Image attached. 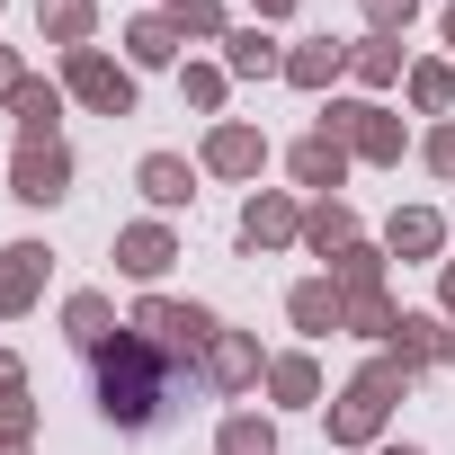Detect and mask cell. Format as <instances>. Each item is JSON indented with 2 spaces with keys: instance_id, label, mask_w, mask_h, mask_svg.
Returning <instances> with one entry per match:
<instances>
[{
  "instance_id": "ba28073f",
  "label": "cell",
  "mask_w": 455,
  "mask_h": 455,
  "mask_svg": "<svg viewBox=\"0 0 455 455\" xmlns=\"http://www.w3.org/2000/svg\"><path fill=\"white\" fill-rule=\"evenodd\" d=\"M205 161H214V170H223V179H251V170H259V161H268V143H259V134H251V125H223V134H214V143H205Z\"/></svg>"
},
{
  "instance_id": "cb8c5ba5",
  "label": "cell",
  "mask_w": 455,
  "mask_h": 455,
  "mask_svg": "<svg viewBox=\"0 0 455 455\" xmlns=\"http://www.w3.org/2000/svg\"><path fill=\"white\" fill-rule=\"evenodd\" d=\"M268 384H277L286 402H313V366H304V357H277V375H268Z\"/></svg>"
},
{
  "instance_id": "4fadbf2b",
  "label": "cell",
  "mask_w": 455,
  "mask_h": 455,
  "mask_svg": "<svg viewBox=\"0 0 455 455\" xmlns=\"http://www.w3.org/2000/svg\"><path fill=\"white\" fill-rule=\"evenodd\" d=\"M339 170H348V161H339V143H331V134H313V143L295 152V179H304V188H339Z\"/></svg>"
},
{
  "instance_id": "e0dca14e",
  "label": "cell",
  "mask_w": 455,
  "mask_h": 455,
  "mask_svg": "<svg viewBox=\"0 0 455 455\" xmlns=\"http://www.w3.org/2000/svg\"><path fill=\"white\" fill-rule=\"evenodd\" d=\"M295 322L304 331H339V295L331 286H295Z\"/></svg>"
},
{
  "instance_id": "f1b7e54d",
  "label": "cell",
  "mask_w": 455,
  "mask_h": 455,
  "mask_svg": "<svg viewBox=\"0 0 455 455\" xmlns=\"http://www.w3.org/2000/svg\"><path fill=\"white\" fill-rule=\"evenodd\" d=\"M428 161H437V170H455V125H446V134L428 143Z\"/></svg>"
},
{
  "instance_id": "277c9868",
  "label": "cell",
  "mask_w": 455,
  "mask_h": 455,
  "mask_svg": "<svg viewBox=\"0 0 455 455\" xmlns=\"http://www.w3.org/2000/svg\"><path fill=\"white\" fill-rule=\"evenodd\" d=\"M10 179H19V196H28V205H54V196H63V179H72V152H63L54 134H28Z\"/></svg>"
},
{
  "instance_id": "8992f818",
  "label": "cell",
  "mask_w": 455,
  "mask_h": 455,
  "mask_svg": "<svg viewBox=\"0 0 455 455\" xmlns=\"http://www.w3.org/2000/svg\"><path fill=\"white\" fill-rule=\"evenodd\" d=\"M72 90H81L90 108H108V116H125V108H134V81H125L108 54H90V45L72 54Z\"/></svg>"
},
{
  "instance_id": "603a6c76",
  "label": "cell",
  "mask_w": 455,
  "mask_h": 455,
  "mask_svg": "<svg viewBox=\"0 0 455 455\" xmlns=\"http://www.w3.org/2000/svg\"><path fill=\"white\" fill-rule=\"evenodd\" d=\"M45 28H54L63 45H81V36H90V0H54V10H45Z\"/></svg>"
},
{
  "instance_id": "1f68e13d",
  "label": "cell",
  "mask_w": 455,
  "mask_h": 455,
  "mask_svg": "<svg viewBox=\"0 0 455 455\" xmlns=\"http://www.w3.org/2000/svg\"><path fill=\"white\" fill-rule=\"evenodd\" d=\"M259 10H268V19H277V10H295V0H259Z\"/></svg>"
},
{
  "instance_id": "3957f363",
  "label": "cell",
  "mask_w": 455,
  "mask_h": 455,
  "mask_svg": "<svg viewBox=\"0 0 455 455\" xmlns=\"http://www.w3.org/2000/svg\"><path fill=\"white\" fill-rule=\"evenodd\" d=\"M134 331H143L161 357H196V348H214V313H196V304H143Z\"/></svg>"
},
{
  "instance_id": "5bb4252c",
  "label": "cell",
  "mask_w": 455,
  "mask_h": 455,
  "mask_svg": "<svg viewBox=\"0 0 455 455\" xmlns=\"http://www.w3.org/2000/svg\"><path fill=\"white\" fill-rule=\"evenodd\" d=\"M10 108H19V125H28V134H54V108H63V99H54L45 81H19V99H10Z\"/></svg>"
},
{
  "instance_id": "83f0119b",
  "label": "cell",
  "mask_w": 455,
  "mask_h": 455,
  "mask_svg": "<svg viewBox=\"0 0 455 455\" xmlns=\"http://www.w3.org/2000/svg\"><path fill=\"white\" fill-rule=\"evenodd\" d=\"M19 428H28V402H19V393H0V437H19Z\"/></svg>"
},
{
  "instance_id": "30bf717a",
  "label": "cell",
  "mask_w": 455,
  "mask_h": 455,
  "mask_svg": "<svg viewBox=\"0 0 455 455\" xmlns=\"http://www.w3.org/2000/svg\"><path fill=\"white\" fill-rule=\"evenodd\" d=\"M116 259H125L134 277H161V268H170V233H161V223H134V233L116 242Z\"/></svg>"
},
{
  "instance_id": "7402d4cb",
  "label": "cell",
  "mask_w": 455,
  "mask_h": 455,
  "mask_svg": "<svg viewBox=\"0 0 455 455\" xmlns=\"http://www.w3.org/2000/svg\"><path fill=\"white\" fill-rule=\"evenodd\" d=\"M393 251H411V259L437 251V214H402V223H393Z\"/></svg>"
},
{
  "instance_id": "52a82bcc",
  "label": "cell",
  "mask_w": 455,
  "mask_h": 455,
  "mask_svg": "<svg viewBox=\"0 0 455 455\" xmlns=\"http://www.w3.org/2000/svg\"><path fill=\"white\" fill-rule=\"evenodd\" d=\"M251 375H259V348H251L242 331H214V348H205V384L233 393V384H251Z\"/></svg>"
},
{
  "instance_id": "d590c367",
  "label": "cell",
  "mask_w": 455,
  "mask_h": 455,
  "mask_svg": "<svg viewBox=\"0 0 455 455\" xmlns=\"http://www.w3.org/2000/svg\"><path fill=\"white\" fill-rule=\"evenodd\" d=\"M0 455H19V446H0Z\"/></svg>"
},
{
  "instance_id": "8d00e7d4",
  "label": "cell",
  "mask_w": 455,
  "mask_h": 455,
  "mask_svg": "<svg viewBox=\"0 0 455 455\" xmlns=\"http://www.w3.org/2000/svg\"><path fill=\"white\" fill-rule=\"evenodd\" d=\"M446 357H455V339H446Z\"/></svg>"
},
{
  "instance_id": "d4e9b609",
  "label": "cell",
  "mask_w": 455,
  "mask_h": 455,
  "mask_svg": "<svg viewBox=\"0 0 455 455\" xmlns=\"http://www.w3.org/2000/svg\"><path fill=\"white\" fill-rule=\"evenodd\" d=\"M313 242H322V251H348V214H339V205L313 214Z\"/></svg>"
},
{
  "instance_id": "7c38bea8",
  "label": "cell",
  "mask_w": 455,
  "mask_h": 455,
  "mask_svg": "<svg viewBox=\"0 0 455 455\" xmlns=\"http://www.w3.org/2000/svg\"><path fill=\"white\" fill-rule=\"evenodd\" d=\"M295 233V205L286 196H251V214H242V242L259 251V242H286Z\"/></svg>"
},
{
  "instance_id": "4316f807",
  "label": "cell",
  "mask_w": 455,
  "mask_h": 455,
  "mask_svg": "<svg viewBox=\"0 0 455 455\" xmlns=\"http://www.w3.org/2000/svg\"><path fill=\"white\" fill-rule=\"evenodd\" d=\"M393 63H402L393 45H366V54H357V72H366V81H393Z\"/></svg>"
},
{
  "instance_id": "ac0fdd59",
  "label": "cell",
  "mask_w": 455,
  "mask_h": 455,
  "mask_svg": "<svg viewBox=\"0 0 455 455\" xmlns=\"http://www.w3.org/2000/svg\"><path fill=\"white\" fill-rule=\"evenodd\" d=\"M393 348H402V357H437L446 339H437V322H428V313H402V322H393Z\"/></svg>"
},
{
  "instance_id": "8fae6325",
  "label": "cell",
  "mask_w": 455,
  "mask_h": 455,
  "mask_svg": "<svg viewBox=\"0 0 455 455\" xmlns=\"http://www.w3.org/2000/svg\"><path fill=\"white\" fill-rule=\"evenodd\" d=\"M143 196H152V205H188V196H196V179H188V161H170V152H152V161H143Z\"/></svg>"
},
{
  "instance_id": "44dd1931",
  "label": "cell",
  "mask_w": 455,
  "mask_h": 455,
  "mask_svg": "<svg viewBox=\"0 0 455 455\" xmlns=\"http://www.w3.org/2000/svg\"><path fill=\"white\" fill-rule=\"evenodd\" d=\"M233 72H277V45H268L259 28H242V36H233Z\"/></svg>"
},
{
  "instance_id": "e575fe53",
  "label": "cell",
  "mask_w": 455,
  "mask_h": 455,
  "mask_svg": "<svg viewBox=\"0 0 455 455\" xmlns=\"http://www.w3.org/2000/svg\"><path fill=\"white\" fill-rule=\"evenodd\" d=\"M384 455H419V446H384Z\"/></svg>"
},
{
  "instance_id": "d6986e66",
  "label": "cell",
  "mask_w": 455,
  "mask_h": 455,
  "mask_svg": "<svg viewBox=\"0 0 455 455\" xmlns=\"http://www.w3.org/2000/svg\"><path fill=\"white\" fill-rule=\"evenodd\" d=\"M286 72H295L304 90H322V81L339 72V45H304V54H286Z\"/></svg>"
},
{
  "instance_id": "4dcf8cb0",
  "label": "cell",
  "mask_w": 455,
  "mask_h": 455,
  "mask_svg": "<svg viewBox=\"0 0 455 455\" xmlns=\"http://www.w3.org/2000/svg\"><path fill=\"white\" fill-rule=\"evenodd\" d=\"M0 90H10V99H19V63H10V54H0Z\"/></svg>"
},
{
  "instance_id": "ffe728a7",
  "label": "cell",
  "mask_w": 455,
  "mask_h": 455,
  "mask_svg": "<svg viewBox=\"0 0 455 455\" xmlns=\"http://www.w3.org/2000/svg\"><path fill=\"white\" fill-rule=\"evenodd\" d=\"M63 322H72V339H81V348H99V339H108V304H99V295H72V313H63Z\"/></svg>"
},
{
  "instance_id": "7a4b0ae2",
  "label": "cell",
  "mask_w": 455,
  "mask_h": 455,
  "mask_svg": "<svg viewBox=\"0 0 455 455\" xmlns=\"http://www.w3.org/2000/svg\"><path fill=\"white\" fill-rule=\"evenodd\" d=\"M393 393H402V366H393V357H384V366H366V375H357V384H348V402H339V411H331V437H348V446H366V437H375V419H384V402H393Z\"/></svg>"
},
{
  "instance_id": "836d02e7",
  "label": "cell",
  "mask_w": 455,
  "mask_h": 455,
  "mask_svg": "<svg viewBox=\"0 0 455 455\" xmlns=\"http://www.w3.org/2000/svg\"><path fill=\"white\" fill-rule=\"evenodd\" d=\"M446 45H455V10H446Z\"/></svg>"
},
{
  "instance_id": "6da1fadb",
  "label": "cell",
  "mask_w": 455,
  "mask_h": 455,
  "mask_svg": "<svg viewBox=\"0 0 455 455\" xmlns=\"http://www.w3.org/2000/svg\"><path fill=\"white\" fill-rule=\"evenodd\" d=\"M90 357H99V411H108L116 428H170L179 375H170V357H161L143 331H116V339H99Z\"/></svg>"
},
{
  "instance_id": "9a60e30c",
  "label": "cell",
  "mask_w": 455,
  "mask_h": 455,
  "mask_svg": "<svg viewBox=\"0 0 455 455\" xmlns=\"http://www.w3.org/2000/svg\"><path fill=\"white\" fill-rule=\"evenodd\" d=\"M223 455H277V428L268 419H223Z\"/></svg>"
},
{
  "instance_id": "9c48e42d",
  "label": "cell",
  "mask_w": 455,
  "mask_h": 455,
  "mask_svg": "<svg viewBox=\"0 0 455 455\" xmlns=\"http://www.w3.org/2000/svg\"><path fill=\"white\" fill-rule=\"evenodd\" d=\"M36 268H45V251H28V242L0 251V313H19V304L36 295Z\"/></svg>"
},
{
  "instance_id": "d6a6232c",
  "label": "cell",
  "mask_w": 455,
  "mask_h": 455,
  "mask_svg": "<svg viewBox=\"0 0 455 455\" xmlns=\"http://www.w3.org/2000/svg\"><path fill=\"white\" fill-rule=\"evenodd\" d=\"M446 313H455V268H446Z\"/></svg>"
},
{
  "instance_id": "f546056e",
  "label": "cell",
  "mask_w": 455,
  "mask_h": 455,
  "mask_svg": "<svg viewBox=\"0 0 455 455\" xmlns=\"http://www.w3.org/2000/svg\"><path fill=\"white\" fill-rule=\"evenodd\" d=\"M0 393H19V357H0Z\"/></svg>"
},
{
  "instance_id": "484cf974",
  "label": "cell",
  "mask_w": 455,
  "mask_h": 455,
  "mask_svg": "<svg viewBox=\"0 0 455 455\" xmlns=\"http://www.w3.org/2000/svg\"><path fill=\"white\" fill-rule=\"evenodd\" d=\"M411 10H419V0H366V19H375V28H411Z\"/></svg>"
},
{
  "instance_id": "5b68a950",
  "label": "cell",
  "mask_w": 455,
  "mask_h": 455,
  "mask_svg": "<svg viewBox=\"0 0 455 455\" xmlns=\"http://www.w3.org/2000/svg\"><path fill=\"white\" fill-rule=\"evenodd\" d=\"M322 134H331V143L348 134L366 161H402V125H393L384 108H331V116H322Z\"/></svg>"
},
{
  "instance_id": "2e32d148",
  "label": "cell",
  "mask_w": 455,
  "mask_h": 455,
  "mask_svg": "<svg viewBox=\"0 0 455 455\" xmlns=\"http://www.w3.org/2000/svg\"><path fill=\"white\" fill-rule=\"evenodd\" d=\"M179 54V19H143L134 28V63H170Z\"/></svg>"
}]
</instances>
